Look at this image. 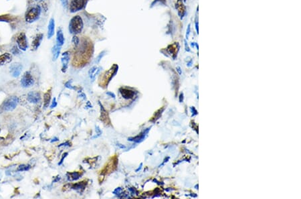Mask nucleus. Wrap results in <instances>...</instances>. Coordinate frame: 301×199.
<instances>
[{
  "mask_svg": "<svg viewBox=\"0 0 301 199\" xmlns=\"http://www.w3.org/2000/svg\"><path fill=\"white\" fill-rule=\"evenodd\" d=\"M84 28V22L82 18L80 16H74L70 20L69 25H68V30L70 34L74 35H77L80 34Z\"/></svg>",
  "mask_w": 301,
  "mask_h": 199,
  "instance_id": "f257e3e1",
  "label": "nucleus"
},
{
  "mask_svg": "<svg viewBox=\"0 0 301 199\" xmlns=\"http://www.w3.org/2000/svg\"><path fill=\"white\" fill-rule=\"evenodd\" d=\"M41 8L40 6H36L32 7L27 10L25 16V21L27 23H33L36 21L40 16Z\"/></svg>",
  "mask_w": 301,
  "mask_h": 199,
  "instance_id": "f03ea898",
  "label": "nucleus"
},
{
  "mask_svg": "<svg viewBox=\"0 0 301 199\" xmlns=\"http://www.w3.org/2000/svg\"><path fill=\"white\" fill-rule=\"evenodd\" d=\"M88 0H70L69 10L71 13L78 12L85 8Z\"/></svg>",
  "mask_w": 301,
  "mask_h": 199,
  "instance_id": "7ed1b4c3",
  "label": "nucleus"
},
{
  "mask_svg": "<svg viewBox=\"0 0 301 199\" xmlns=\"http://www.w3.org/2000/svg\"><path fill=\"white\" fill-rule=\"evenodd\" d=\"M18 103V98L17 97H10L5 101L2 105V108L6 111H12L14 110Z\"/></svg>",
  "mask_w": 301,
  "mask_h": 199,
  "instance_id": "20e7f679",
  "label": "nucleus"
},
{
  "mask_svg": "<svg viewBox=\"0 0 301 199\" xmlns=\"http://www.w3.org/2000/svg\"><path fill=\"white\" fill-rule=\"evenodd\" d=\"M16 42L17 46H18L20 50L25 51L28 48V43H27L26 35L24 32L20 33V35L17 38Z\"/></svg>",
  "mask_w": 301,
  "mask_h": 199,
  "instance_id": "39448f33",
  "label": "nucleus"
},
{
  "mask_svg": "<svg viewBox=\"0 0 301 199\" xmlns=\"http://www.w3.org/2000/svg\"><path fill=\"white\" fill-rule=\"evenodd\" d=\"M34 81L30 72H25L22 76L21 79V84L23 87L27 88L34 85Z\"/></svg>",
  "mask_w": 301,
  "mask_h": 199,
  "instance_id": "423d86ee",
  "label": "nucleus"
},
{
  "mask_svg": "<svg viewBox=\"0 0 301 199\" xmlns=\"http://www.w3.org/2000/svg\"><path fill=\"white\" fill-rule=\"evenodd\" d=\"M9 69L10 73L12 74V76H14V77H18L22 73V64L18 62L13 63L12 65L10 66Z\"/></svg>",
  "mask_w": 301,
  "mask_h": 199,
  "instance_id": "0eeeda50",
  "label": "nucleus"
},
{
  "mask_svg": "<svg viewBox=\"0 0 301 199\" xmlns=\"http://www.w3.org/2000/svg\"><path fill=\"white\" fill-rule=\"evenodd\" d=\"M175 9H177L181 20H182L186 14V7L183 0H177L175 4Z\"/></svg>",
  "mask_w": 301,
  "mask_h": 199,
  "instance_id": "6e6552de",
  "label": "nucleus"
},
{
  "mask_svg": "<svg viewBox=\"0 0 301 199\" xmlns=\"http://www.w3.org/2000/svg\"><path fill=\"white\" fill-rule=\"evenodd\" d=\"M69 61H70V52L67 51V52L63 53L62 58H61V62H62V71L63 73H65L66 70H67Z\"/></svg>",
  "mask_w": 301,
  "mask_h": 199,
  "instance_id": "1a4fd4ad",
  "label": "nucleus"
},
{
  "mask_svg": "<svg viewBox=\"0 0 301 199\" xmlns=\"http://www.w3.org/2000/svg\"><path fill=\"white\" fill-rule=\"evenodd\" d=\"M27 99V101L30 102V103L35 104V103H39V102L40 101L41 97H40V95L39 93H38V92H35V91H32V92H30V93H28Z\"/></svg>",
  "mask_w": 301,
  "mask_h": 199,
  "instance_id": "9d476101",
  "label": "nucleus"
},
{
  "mask_svg": "<svg viewBox=\"0 0 301 199\" xmlns=\"http://www.w3.org/2000/svg\"><path fill=\"white\" fill-rule=\"evenodd\" d=\"M55 33V20L54 18H51L48 25V32L47 37L48 39H50L53 37Z\"/></svg>",
  "mask_w": 301,
  "mask_h": 199,
  "instance_id": "9b49d317",
  "label": "nucleus"
},
{
  "mask_svg": "<svg viewBox=\"0 0 301 199\" xmlns=\"http://www.w3.org/2000/svg\"><path fill=\"white\" fill-rule=\"evenodd\" d=\"M179 44H178V42H175L172 44H170L168 46L167 50L168 51V52H169L171 55H172L173 57L175 58L176 56H177V52H178V51H179Z\"/></svg>",
  "mask_w": 301,
  "mask_h": 199,
  "instance_id": "f8f14e48",
  "label": "nucleus"
},
{
  "mask_svg": "<svg viewBox=\"0 0 301 199\" xmlns=\"http://www.w3.org/2000/svg\"><path fill=\"white\" fill-rule=\"evenodd\" d=\"M102 70V68L101 66H94L92 67L90 70L88 71V75L90 76V78L91 79L92 81H94L95 80L96 77L99 73H101Z\"/></svg>",
  "mask_w": 301,
  "mask_h": 199,
  "instance_id": "ddd939ff",
  "label": "nucleus"
},
{
  "mask_svg": "<svg viewBox=\"0 0 301 199\" xmlns=\"http://www.w3.org/2000/svg\"><path fill=\"white\" fill-rule=\"evenodd\" d=\"M43 38H44V34H38L34 38V40L32 43V48L33 50H36L41 44Z\"/></svg>",
  "mask_w": 301,
  "mask_h": 199,
  "instance_id": "4468645a",
  "label": "nucleus"
},
{
  "mask_svg": "<svg viewBox=\"0 0 301 199\" xmlns=\"http://www.w3.org/2000/svg\"><path fill=\"white\" fill-rule=\"evenodd\" d=\"M12 60V56L9 53H4V54L0 55V66L11 62Z\"/></svg>",
  "mask_w": 301,
  "mask_h": 199,
  "instance_id": "2eb2a0df",
  "label": "nucleus"
},
{
  "mask_svg": "<svg viewBox=\"0 0 301 199\" xmlns=\"http://www.w3.org/2000/svg\"><path fill=\"white\" fill-rule=\"evenodd\" d=\"M149 129H150V128H148L147 129L145 130V131L141 133V134H139V136H137L136 137H129V138H128V140H129V141H131V142H134L135 143L141 142L143 140L145 139V136H146V135L148 134V132H149Z\"/></svg>",
  "mask_w": 301,
  "mask_h": 199,
  "instance_id": "dca6fc26",
  "label": "nucleus"
},
{
  "mask_svg": "<svg viewBox=\"0 0 301 199\" xmlns=\"http://www.w3.org/2000/svg\"><path fill=\"white\" fill-rule=\"evenodd\" d=\"M56 41V44L60 46H62L64 44V36L63 32L61 28H58L57 30Z\"/></svg>",
  "mask_w": 301,
  "mask_h": 199,
  "instance_id": "f3484780",
  "label": "nucleus"
},
{
  "mask_svg": "<svg viewBox=\"0 0 301 199\" xmlns=\"http://www.w3.org/2000/svg\"><path fill=\"white\" fill-rule=\"evenodd\" d=\"M121 91V93L122 94V96L123 97L124 99H131L134 97L135 95V92L133 91L128 90V89H121L120 90Z\"/></svg>",
  "mask_w": 301,
  "mask_h": 199,
  "instance_id": "a211bd4d",
  "label": "nucleus"
},
{
  "mask_svg": "<svg viewBox=\"0 0 301 199\" xmlns=\"http://www.w3.org/2000/svg\"><path fill=\"white\" fill-rule=\"evenodd\" d=\"M61 51V46H58L57 44L54 45L52 48V55H53V61H55L58 59V58L59 57V55L60 54Z\"/></svg>",
  "mask_w": 301,
  "mask_h": 199,
  "instance_id": "6ab92c4d",
  "label": "nucleus"
},
{
  "mask_svg": "<svg viewBox=\"0 0 301 199\" xmlns=\"http://www.w3.org/2000/svg\"><path fill=\"white\" fill-rule=\"evenodd\" d=\"M68 180H76L79 179V178H80V174L77 172L68 173Z\"/></svg>",
  "mask_w": 301,
  "mask_h": 199,
  "instance_id": "aec40b11",
  "label": "nucleus"
},
{
  "mask_svg": "<svg viewBox=\"0 0 301 199\" xmlns=\"http://www.w3.org/2000/svg\"><path fill=\"white\" fill-rule=\"evenodd\" d=\"M50 95L51 94L50 92H47L46 93L44 94V107L46 108L48 107V105H49L50 104Z\"/></svg>",
  "mask_w": 301,
  "mask_h": 199,
  "instance_id": "412c9836",
  "label": "nucleus"
},
{
  "mask_svg": "<svg viewBox=\"0 0 301 199\" xmlns=\"http://www.w3.org/2000/svg\"><path fill=\"white\" fill-rule=\"evenodd\" d=\"M85 187V184L82 182L81 183H78V184H76L75 185H74L72 187V188L73 189H75L76 190H81V189H84Z\"/></svg>",
  "mask_w": 301,
  "mask_h": 199,
  "instance_id": "4be33fe9",
  "label": "nucleus"
},
{
  "mask_svg": "<svg viewBox=\"0 0 301 199\" xmlns=\"http://www.w3.org/2000/svg\"><path fill=\"white\" fill-rule=\"evenodd\" d=\"M30 168V166L29 165H24V164H22V165H20V166L17 168V170L19 171V172H22V171H27Z\"/></svg>",
  "mask_w": 301,
  "mask_h": 199,
  "instance_id": "5701e85b",
  "label": "nucleus"
},
{
  "mask_svg": "<svg viewBox=\"0 0 301 199\" xmlns=\"http://www.w3.org/2000/svg\"><path fill=\"white\" fill-rule=\"evenodd\" d=\"M72 42L75 47H78L79 44H80V39H79V38L77 36L75 35L72 39Z\"/></svg>",
  "mask_w": 301,
  "mask_h": 199,
  "instance_id": "b1692460",
  "label": "nucleus"
},
{
  "mask_svg": "<svg viewBox=\"0 0 301 199\" xmlns=\"http://www.w3.org/2000/svg\"><path fill=\"white\" fill-rule=\"evenodd\" d=\"M105 52L106 51H103V52H101L100 54H99V55L97 57V58H96V59L95 60V62L96 63H98L99 62H100L101 60L103 58V57L104 56V54H105Z\"/></svg>",
  "mask_w": 301,
  "mask_h": 199,
  "instance_id": "393cba45",
  "label": "nucleus"
},
{
  "mask_svg": "<svg viewBox=\"0 0 301 199\" xmlns=\"http://www.w3.org/2000/svg\"><path fill=\"white\" fill-rule=\"evenodd\" d=\"M71 83H72V80L68 81V82H66L65 83V86H66V88H68V89H72V90H75L76 87H74V86H72V85H71Z\"/></svg>",
  "mask_w": 301,
  "mask_h": 199,
  "instance_id": "a878e982",
  "label": "nucleus"
},
{
  "mask_svg": "<svg viewBox=\"0 0 301 199\" xmlns=\"http://www.w3.org/2000/svg\"><path fill=\"white\" fill-rule=\"evenodd\" d=\"M10 17L7 16H0V21L9 22Z\"/></svg>",
  "mask_w": 301,
  "mask_h": 199,
  "instance_id": "bb28decb",
  "label": "nucleus"
},
{
  "mask_svg": "<svg viewBox=\"0 0 301 199\" xmlns=\"http://www.w3.org/2000/svg\"><path fill=\"white\" fill-rule=\"evenodd\" d=\"M12 52L14 54H19L20 53L19 48H17V46H14L12 49Z\"/></svg>",
  "mask_w": 301,
  "mask_h": 199,
  "instance_id": "cd10ccee",
  "label": "nucleus"
},
{
  "mask_svg": "<svg viewBox=\"0 0 301 199\" xmlns=\"http://www.w3.org/2000/svg\"><path fill=\"white\" fill-rule=\"evenodd\" d=\"M121 192H122V188L120 187L116 188V189L113 191V194H114V195H121Z\"/></svg>",
  "mask_w": 301,
  "mask_h": 199,
  "instance_id": "c85d7f7f",
  "label": "nucleus"
},
{
  "mask_svg": "<svg viewBox=\"0 0 301 199\" xmlns=\"http://www.w3.org/2000/svg\"><path fill=\"white\" fill-rule=\"evenodd\" d=\"M61 3H62V6L64 7H66L68 6V1H69V0H60Z\"/></svg>",
  "mask_w": 301,
  "mask_h": 199,
  "instance_id": "c756f323",
  "label": "nucleus"
},
{
  "mask_svg": "<svg viewBox=\"0 0 301 199\" xmlns=\"http://www.w3.org/2000/svg\"><path fill=\"white\" fill-rule=\"evenodd\" d=\"M56 105H57L56 100V98H54L53 101H52V105H51V106H50V108H52V109L54 108V107H56Z\"/></svg>",
  "mask_w": 301,
  "mask_h": 199,
  "instance_id": "7c9ffc66",
  "label": "nucleus"
},
{
  "mask_svg": "<svg viewBox=\"0 0 301 199\" xmlns=\"http://www.w3.org/2000/svg\"><path fill=\"white\" fill-rule=\"evenodd\" d=\"M190 30H191L190 24H189L187 26V32H186V38H187V39H188L189 35H190Z\"/></svg>",
  "mask_w": 301,
  "mask_h": 199,
  "instance_id": "2f4dec72",
  "label": "nucleus"
},
{
  "mask_svg": "<svg viewBox=\"0 0 301 199\" xmlns=\"http://www.w3.org/2000/svg\"><path fill=\"white\" fill-rule=\"evenodd\" d=\"M68 155V153H65V154H63V155H62V159H61V160H60V162H59V163H58V165H61V164H62V162H63V160H64V158H65L66 157V155Z\"/></svg>",
  "mask_w": 301,
  "mask_h": 199,
  "instance_id": "473e14b6",
  "label": "nucleus"
},
{
  "mask_svg": "<svg viewBox=\"0 0 301 199\" xmlns=\"http://www.w3.org/2000/svg\"><path fill=\"white\" fill-rule=\"evenodd\" d=\"M96 133H97V134H98V136H97V137H98V136H101V135L102 134V131H101V129H100V128H99V127H98V126H96Z\"/></svg>",
  "mask_w": 301,
  "mask_h": 199,
  "instance_id": "72a5a7b5",
  "label": "nucleus"
},
{
  "mask_svg": "<svg viewBox=\"0 0 301 199\" xmlns=\"http://www.w3.org/2000/svg\"><path fill=\"white\" fill-rule=\"evenodd\" d=\"M62 146H68L69 147V146H71V145L69 142H66L65 143H64V144H62L59 145V147H62Z\"/></svg>",
  "mask_w": 301,
  "mask_h": 199,
  "instance_id": "f704fd0d",
  "label": "nucleus"
},
{
  "mask_svg": "<svg viewBox=\"0 0 301 199\" xmlns=\"http://www.w3.org/2000/svg\"><path fill=\"white\" fill-rule=\"evenodd\" d=\"M106 95H109V96H111V97H113V98H114V99L115 98V95H114V93H111V92H106Z\"/></svg>",
  "mask_w": 301,
  "mask_h": 199,
  "instance_id": "c9c22d12",
  "label": "nucleus"
},
{
  "mask_svg": "<svg viewBox=\"0 0 301 199\" xmlns=\"http://www.w3.org/2000/svg\"><path fill=\"white\" fill-rule=\"evenodd\" d=\"M184 42H185V50H186V51H188V52H189V51H190V48H189V46H188V45H187V42H186V40H185V41H184Z\"/></svg>",
  "mask_w": 301,
  "mask_h": 199,
  "instance_id": "e433bc0d",
  "label": "nucleus"
},
{
  "mask_svg": "<svg viewBox=\"0 0 301 199\" xmlns=\"http://www.w3.org/2000/svg\"><path fill=\"white\" fill-rule=\"evenodd\" d=\"M129 190L130 191H131V192L132 194H134L135 192H137V190H135L134 188H129Z\"/></svg>",
  "mask_w": 301,
  "mask_h": 199,
  "instance_id": "4c0bfd02",
  "label": "nucleus"
},
{
  "mask_svg": "<svg viewBox=\"0 0 301 199\" xmlns=\"http://www.w3.org/2000/svg\"><path fill=\"white\" fill-rule=\"evenodd\" d=\"M117 145H118V146H119L120 147H121V148H125V146H124V145H122V144H119Z\"/></svg>",
  "mask_w": 301,
  "mask_h": 199,
  "instance_id": "58836bf2",
  "label": "nucleus"
},
{
  "mask_svg": "<svg viewBox=\"0 0 301 199\" xmlns=\"http://www.w3.org/2000/svg\"><path fill=\"white\" fill-rule=\"evenodd\" d=\"M142 165H143V164H142V163H141V165H140V167H139V168H138V169H137V170H136V172H138V171H139V170H141V166H142Z\"/></svg>",
  "mask_w": 301,
  "mask_h": 199,
  "instance_id": "ea45409f",
  "label": "nucleus"
},
{
  "mask_svg": "<svg viewBox=\"0 0 301 199\" xmlns=\"http://www.w3.org/2000/svg\"><path fill=\"white\" fill-rule=\"evenodd\" d=\"M177 71H178V72H179V73L180 75H181V74H182V71H181V68H180L179 67H177Z\"/></svg>",
  "mask_w": 301,
  "mask_h": 199,
  "instance_id": "a19ab883",
  "label": "nucleus"
},
{
  "mask_svg": "<svg viewBox=\"0 0 301 199\" xmlns=\"http://www.w3.org/2000/svg\"><path fill=\"white\" fill-rule=\"evenodd\" d=\"M58 138H54V139H53V140H52V141H51V142H56V141H58Z\"/></svg>",
  "mask_w": 301,
  "mask_h": 199,
  "instance_id": "79ce46f5",
  "label": "nucleus"
},
{
  "mask_svg": "<svg viewBox=\"0 0 301 199\" xmlns=\"http://www.w3.org/2000/svg\"><path fill=\"white\" fill-rule=\"evenodd\" d=\"M34 1H38V2H40V1H44V0H34Z\"/></svg>",
  "mask_w": 301,
  "mask_h": 199,
  "instance_id": "37998d69",
  "label": "nucleus"
},
{
  "mask_svg": "<svg viewBox=\"0 0 301 199\" xmlns=\"http://www.w3.org/2000/svg\"><path fill=\"white\" fill-rule=\"evenodd\" d=\"M185 1H186V0H185Z\"/></svg>",
  "mask_w": 301,
  "mask_h": 199,
  "instance_id": "c03bdc74",
  "label": "nucleus"
}]
</instances>
